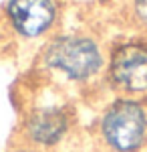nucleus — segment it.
<instances>
[{
	"label": "nucleus",
	"mask_w": 147,
	"mask_h": 152,
	"mask_svg": "<svg viewBox=\"0 0 147 152\" xmlns=\"http://www.w3.org/2000/svg\"><path fill=\"white\" fill-rule=\"evenodd\" d=\"M99 136L107 152H143L147 146V110L135 97H117L99 120Z\"/></svg>",
	"instance_id": "obj_1"
},
{
	"label": "nucleus",
	"mask_w": 147,
	"mask_h": 152,
	"mask_svg": "<svg viewBox=\"0 0 147 152\" xmlns=\"http://www.w3.org/2000/svg\"><path fill=\"white\" fill-rule=\"evenodd\" d=\"M43 63L71 81H89L101 73L105 55L91 37L58 35L45 47Z\"/></svg>",
	"instance_id": "obj_2"
},
{
	"label": "nucleus",
	"mask_w": 147,
	"mask_h": 152,
	"mask_svg": "<svg viewBox=\"0 0 147 152\" xmlns=\"http://www.w3.org/2000/svg\"><path fill=\"white\" fill-rule=\"evenodd\" d=\"M109 79L123 97H141L147 94V43L127 41L111 51Z\"/></svg>",
	"instance_id": "obj_3"
},
{
	"label": "nucleus",
	"mask_w": 147,
	"mask_h": 152,
	"mask_svg": "<svg viewBox=\"0 0 147 152\" xmlns=\"http://www.w3.org/2000/svg\"><path fill=\"white\" fill-rule=\"evenodd\" d=\"M73 116L65 105H43L24 120V138L32 148H55L71 130Z\"/></svg>",
	"instance_id": "obj_4"
},
{
	"label": "nucleus",
	"mask_w": 147,
	"mask_h": 152,
	"mask_svg": "<svg viewBox=\"0 0 147 152\" xmlns=\"http://www.w3.org/2000/svg\"><path fill=\"white\" fill-rule=\"evenodd\" d=\"M6 14L16 35L24 39H38L55 24L57 6L53 0H8Z\"/></svg>",
	"instance_id": "obj_5"
},
{
	"label": "nucleus",
	"mask_w": 147,
	"mask_h": 152,
	"mask_svg": "<svg viewBox=\"0 0 147 152\" xmlns=\"http://www.w3.org/2000/svg\"><path fill=\"white\" fill-rule=\"evenodd\" d=\"M135 16L141 24L147 26V0H135Z\"/></svg>",
	"instance_id": "obj_6"
},
{
	"label": "nucleus",
	"mask_w": 147,
	"mask_h": 152,
	"mask_svg": "<svg viewBox=\"0 0 147 152\" xmlns=\"http://www.w3.org/2000/svg\"><path fill=\"white\" fill-rule=\"evenodd\" d=\"M12 152H38V150L32 148V146H22V148H14Z\"/></svg>",
	"instance_id": "obj_7"
}]
</instances>
